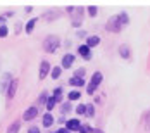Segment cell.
I'll return each mask as SVG.
<instances>
[{
  "label": "cell",
  "mask_w": 150,
  "mask_h": 133,
  "mask_svg": "<svg viewBox=\"0 0 150 133\" xmlns=\"http://www.w3.org/2000/svg\"><path fill=\"white\" fill-rule=\"evenodd\" d=\"M81 124H83V123H81V121H79L78 118H76V119H67V121H66V126H64V128H67L69 132L73 133V132H78V130L81 128Z\"/></svg>",
  "instance_id": "obj_7"
},
{
  "label": "cell",
  "mask_w": 150,
  "mask_h": 133,
  "mask_svg": "<svg viewBox=\"0 0 150 133\" xmlns=\"http://www.w3.org/2000/svg\"><path fill=\"white\" fill-rule=\"evenodd\" d=\"M78 54H79L85 60H90L91 59V48H90V47H86L85 43L78 47Z\"/></svg>",
  "instance_id": "obj_10"
},
{
  "label": "cell",
  "mask_w": 150,
  "mask_h": 133,
  "mask_svg": "<svg viewBox=\"0 0 150 133\" xmlns=\"http://www.w3.org/2000/svg\"><path fill=\"white\" fill-rule=\"evenodd\" d=\"M36 23H38V17H31L30 21L26 23V26H24V31L30 35V33H33V30H35V26H36Z\"/></svg>",
  "instance_id": "obj_15"
},
{
  "label": "cell",
  "mask_w": 150,
  "mask_h": 133,
  "mask_svg": "<svg viewBox=\"0 0 150 133\" xmlns=\"http://www.w3.org/2000/svg\"><path fill=\"white\" fill-rule=\"evenodd\" d=\"M54 116H52V112H47V114H43V118H42V124L45 126V128H50L52 124H54Z\"/></svg>",
  "instance_id": "obj_12"
},
{
  "label": "cell",
  "mask_w": 150,
  "mask_h": 133,
  "mask_svg": "<svg viewBox=\"0 0 150 133\" xmlns=\"http://www.w3.org/2000/svg\"><path fill=\"white\" fill-rule=\"evenodd\" d=\"M60 74H62V68H60V66H54V68H52V71H50L52 80H57Z\"/></svg>",
  "instance_id": "obj_18"
},
{
  "label": "cell",
  "mask_w": 150,
  "mask_h": 133,
  "mask_svg": "<svg viewBox=\"0 0 150 133\" xmlns=\"http://www.w3.org/2000/svg\"><path fill=\"white\" fill-rule=\"evenodd\" d=\"M55 133H71V132H69L67 128H60V130H57Z\"/></svg>",
  "instance_id": "obj_31"
},
{
  "label": "cell",
  "mask_w": 150,
  "mask_h": 133,
  "mask_svg": "<svg viewBox=\"0 0 150 133\" xmlns=\"http://www.w3.org/2000/svg\"><path fill=\"white\" fill-rule=\"evenodd\" d=\"M12 81V76L9 73H5L4 74V78H2V81H0V90L4 92V90H7V87H9V83Z\"/></svg>",
  "instance_id": "obj_14"
},
{
  "label": "cell",
  "mask_w": 150,
  "mask_h": 133,
  "mask_svg": "<svg viewBox=\"0 0 150 133\" xmlns=\"http://www.w3.org/2000/svg\"><path fill=\"white\" fill-rule=\"evenodd\" d=\"M83 12H85V7H76L74 14H71V24L73 28H79L81 23H83Z\"/></svg>",
  "instance_id": "obj_4"
},
{
  "label": "cell",
  "mask_w": 150,
  "mask_h": 133,
  "mask_svg": "<svg viewBox=\"0 0 150 133\" xmlns=\"http://www.w3.org/2000/svg\"><path fill=\"white\" fill-rule=\"evenodd\" d=\"M60 112H62V114H67V112H71V102H64V104H62V107H60Z\"/></svg>",
  "instance_id": "obj_23"
},
{
  "label": "cell",
  "mask_w": 150,
  "mask_h": 133,
  "mask_svg": "<svg viewBox=\"0 0 150 133\" xmlns=\"http://www.w3.org/2000/svg\"><path fill=\"white\" fill-rule=\"evenodd\" d=\"M55 99H54V97H52V95H50V97H48V99H47V104H45V107H47V111H48V112H50V111H52V109H54V107H55Z\"/></svg>",
  "instance_id": "obj_20"
},
{
  "label": "cell",
  "mask_w": 150,
  "mask_h": 133,
  "mask_svg": "<svg viewBox=\"0 0 150 133\" xmlns=\"http://www.w3.org/2000/svg\"><path fill=\"white\" fill-rule=\"evenodd\" d=\"M52 97L55 99V102H60L62 100V87H57V88L54 90V95Z\"/></svg>",
  "instance_id": "obj_21"
},
{
  "label": "cell",
  "mask_w": 150,
  "mask_h": 133,
  "mask_svg": "<svg viewBox=\"0 0 150 133\" xmlns=\"http://www.w3.org/2000/svg\"><path fill=\"white\" fill-rule=\"evenodd\" d=\"M28 133H40V128H38V126H30Z\"/></svg>",
  "instance_id": "obj_30"
},
{
  "label": "cell",
  "mask_w": 150,
  "mask_h": 133,
  "mask_svg": "<svg viewBox=\"0 0 150 133\" xmlns=\"http://www.w3.org/2000/svg\"><path fill=\"white\" fill-rule=\"evenodd\" d=\"M128 21H129V17L126 12H121L117 16H112L109 21H107V24H105V30L110 31V33H119L122 30V26H126L128 24Z\"/></svg>",
  "instance_id": "obj_1"
},
{
  "label": "cell",
  "mask_w": 150,
  "mask_h": 133,
  "mask_svg": "<svg viewBox=\"0 0 150 133\" xmlns=\"http://www.w3.org/2000/svg\"><path fill=\"white\" fill-rule=\"evenodd\" d=\"M102 80H104V76H102V73H100V71L93 73V76H91V80H90V83H88V87H86L88 95H93V93L97 92V88H98V87H100V83H102Z\"/></svg>",
  "instance_id": "obj_3"
},
{
  "label": "cell",
  "mask_w": 150,
  "mask_h": 133,
  "mask_svg": "<svg viewBox=\"0 0 150 133\" xmlns=\"http://www.w3.org/2000/svg\"><path fill=\"white\" fill-rule=\"evenodd\" d=\"M69 85L79 88V87H83V85H85V80H83V78H76V76H73V78L69 80Z\"/></svg>",
  "instance_id": "obj_16"
},
{
  "label": "cell",
  "mask_w": 150,
  "mask_h": 133,
  "mask_svg": "<svg viewBox=\"0 0 150 133\" xmlns=\"http://www.w3.org/2000/svg\"><path fill=\"white\" fill-rule=\"evenodd\" d=\"M100 43V36H97V35H91V36H88L86 38V47H90V48H93V47H97V45Z\"/></svg>",
  "instance_id": "obj_13"
},
{
  "label": "cell",
  "mask_w": 150,
  "mask_h": 133,
  "mask_svg": "<svg viewBox=\"0 0 150 133\" xmlns=\"http://www.w3.org/2000/svg\"><path fill=\"white\" fill-rule=\"evenodd\" d=\"M59 47H60V38L55 36V35H48L43 40V50L48 52V54H54Z\"/></svg>",
  "instance_id": "obj_2"
},
{
  "label": "cell",
  "mask_w": 150,
  "mask_h": 133,
  "mask_svg": "<svg viewBox=\"0 0 150 133\" xmlns=\"http://www.w3.org/2000/svg\"><path fill=\"white\" fill-rule=\"evenodd\" d=\"M38 116V105H31L24 111L23 114V121H33V119Z\"/></svg>",
  "instance_id": "obj_5"
},
{
  "label": "cell",
  "mask_w": 150,
  "mask_h": 133,
  "mask_svg": "<svg viewBox=\"0 0 150 133\" xmlns=\"http://www.w3.org/2000/svg\"><path fill=\"white\" fill-rule=\"evenodd\" d=\"M74 59H76V55H73V54H66V55L62 57L60 68H64V69H69V68L74 64Z\"/></svg>",
  "instance_id": "obj_9"
},
{
  "label": "cell",
  "mask_w": 150,
  "mask_h": 133,
  "mask_svg": "<svg viewBox=\"0 0 150 133\" xmlns=\"http://www.w3.org/2000/svg\"><path fill=\"white\" fill-rule=\"evenodd\" d=\"M4 21H5V16H0V24H2Z\"/></svg>",
  "instance_id": "obj_32"
},
{
  "label": "cell",
  "mask_w": 150,
  "mask_h": 133,
  "mask_svg": "<svg viewBox=\"0 0 150 133\" xmlns=\"http://www.w3.org/2000/svg\"><path fill=\"white\" fill-rule=\"evenodd\" d=\"M78 132L79 133H88L90 132V126H88V124H81V128H79Z\"/></svg>",
  "instance_id": "obj_29"
},
{
  "label": "cell",
  "mask_w": 150,
  "mask_h": 133,
  "mask_svg": "<svg viewBox=\"0 0 150 133\" xmlns=\"http://www.w3.org/2000/svg\"><path fill=\"white\" fill-rule=\"evenodd\" d=\"M76 112H78L79 116H83V114H86V105H85V104H79V105L76 107Z\"/></svg>",
  "instance_id": "obj_26"
},
{
  "label": "cell",
  "mask_w": 150,
  "mask_h": 133,
  "mask_svg": "<svg viewBox=\"0 0 150 133\" xmlns=\"http://www.w3.org/2000/svg\"><path fill=\"white\" fill-rule=\"evenodd\" d=\"M50 71H52L50 62H48V60H42V62H40V74H38V76H40V80H45Z\"/></svg>",
  "instance_id": "obj_6"
},
{
  "label": "cell",
  "mask_w": 150,
  "mask_h": 133,
  "mask_svg": "<svg viewBox=\"0 0 150 133\" xmlns=\"http://www.w3.org/2000/svg\"><path fill=\"white\" fill-rule=\"evenodd\" d=\"M47 99H48V93L47 92H42V95L38 97V104H47Z\"/></svg>",
  "instance_id": "obj_27"
},
{
  "label": "cell",
  "mask_w": 150,
  "mask_h": 133,
  "mask_svg": "<svg viewBox=\"0 0 150 133\" xmlns=\"http://www.w3.org/2000/svg\"><path fill=\"white\" fill-rule=\"evenodd\" d=\"M74 76L76 78H83V76H85V68H79V69L74 73Z\"/></svg>",
  "instance_id": "obj_28"
},
{
  "label": "cell",
  "mask_w": 150,
  "mask_h": 133,
  "mask_svg": "<svg viewBox=\"0 0 150 133\" xmlns=\"http://www.w3.org/2000/svg\"><path fill=\"white\" fill-rule=\"evenodd\" d=\"M86 116H90V118L95 116V105L93 104H86Z\"/></svg>",
  "instance_id": "obj_22"
},
{
  "label": "cell",
  "mask_w": 150,
  "mask_h": 133,
  "mask_svg": "<svg viewBox=\"0 0 150 133\" xmlns=\"http://www.w3.org/2000/svg\"><path fill=\"white\" fill-rule=\"evenodd\" d=\"M17 87H19V81H17V80H12V81L9 83V87H7V90H5V95H7V99H9V100H11V99H14Z\"/></svg>",
  "instance_id": "obj_8"
},
{
  "label": "cell",
  "mask_w": 150,
  "mask_h": 133,
  "mask_svg": "<svg viewBox=\"0 0 150 133\" xmlns=\"http://www.w3.org/2000/svg\"><path fill=\"white\" fill-rule=\"evenodd\" d=\"M7 35H9V26L2 24V26H0V38H5Z\"/></svg>",
  "instance_id": "obj_25"
},
{
  "label": "cell",
  "mask_w": 150,
  "mask_h": 133,
  "mask_svg": "<svg viewBox=\"0 0 150 133\" xmlns=\"http://www.w3.org/2000/svg\"><path fill=\"white\" fill-rule=\"evenodd\" d=\"M86 12H88V16L95 17V16H97V12H98V7H95V5H90V7H86Z\"/></svg>",
  "instance_id": "obj_24"
},
{
  "label": "cell",
  "mask_w": 150,
  "mask_h": 133,
  "mask_svg": "<svg viewBox=\"0 0 150 133\" xmlns=\"http://www.w3.org/2000/svg\"><path fill=\"white\" fill-rule=\"evenodd\" d=\"M19 128H21V121H14V123L7 128V133H17Z\"/></svg>",
  "instance_id": "obj_19"
},
{
  "label": "cell",
  "mask_w": 150,
  "mask_h": 133,
  "mask_svg": "<svg viewBox=\"0 0 150 133\" xmlns=\"http://www.w3.org/2000/svg\"><path fill=\"white\" fill-rule=\"evenodd\" d=\"M119 55L122 57V59H129V57H131V48H129L128 43L119 45Z\"/></svg>",
  "instance_id": "obj_11"
},
{
  "label": "cell",
  "mask_w": 150,
  "mask_h": 133,
  "mask_svg": "<svg viewBox=\"0 0 150 133\" xmlns=\"http://www.w3.org/2000/svg\"><path fill=\"white\" fill-rule=\"evenodd\" d=\"M67 99H69V102H74V100H79V99H81V93H79V90H73V92H69Z\"/></svg>",
  "instance_id": "obj_17"
}]
</instances>
